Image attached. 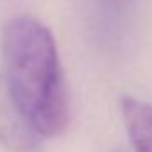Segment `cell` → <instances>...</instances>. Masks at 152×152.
I'll return each mask as SVG.
<instances>
[{"label": "cell", "mask_w": 152, "mask_h": 152, "mask_svg": "<svg viewBox=\"0 0 152 152\" xmlns=\"http://www.w3.org/2000/svg\"><path fill=\"white\" fill-rule=\"evenodd\" d=\"M42 138L14 106L0 76V143L11 152H37Z\"/></svg>", "instance_id": "7a4b0ae2"}, {"label": "cell", "mask_w": 152, "mask_h": 152, "mask_svg": "<svg viewBox=\"0 0 152 152\" xmlns=\"http://www.w3.org/2000/svg\"><path fill=\"white\" fill-rule=\"evenodd\" d=\"M126 133L136 152H152V103L124 97L120 103Z\"/></svg>", "instance_id": "3957f363"}, {"label": "cell", "mask_w": 152, "mask_h": 152, "mask_svg": "<svg viewBox=\"0 0 152 152\" xmlns=\"http://www.w3.org/2000/svg\"><path fill=\"white\" fill-rule=\"evenodd\" d=\"M5 88L23 118L41 138L64 134L69 94L51 30L28 14L11 18L0 34Z\"/></svg>", "instance_id": "6da1fadb"}]
</instances>
